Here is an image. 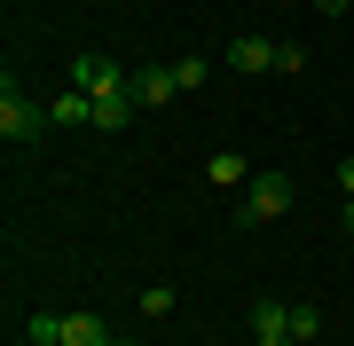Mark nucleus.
<instances>
[{
  "instance_id": "f257e3e1",
  "label": "nucleus",
  "mask_w": 354,
  "mask_h": 346,
  "mask_svg": "<svg viewBox=\"0 0 354 346\" xmlns=\"http://www.w3.org/2000/svg\"><path fill=\"white\" fill-rule=\"evenodd\" d=\"M228 64H236V71H299L307 55H299V48H283V39L244 32V39H228Z\"/></svg>"
},
{
  "instance_id": "f03ea898",
  "label": "nucleus",
  "mask_w": 354,
  "mask_h": 346,
  "mask_svg": "<svg viewBox=\"0 0 354 346\" xmlns=\"http://www.w3.org/2000/svg\"><path fill=\"white\" fill-rule=\"evenodd\" d=\"M48 134V103H32V95H16V79L0 87V142H39Z\"/></svg>"
},
{
  "instance_id": "7ed1b4c3",
  "label": "nucleus",
  "mask_w": 354,
  "mask_h": 346,
  "mask_svg": "<svg viewBox=\"0 0 354 346\" xmlns=\"http://www.w3.org/2000/svg\"><path fill=\"white\" fill-rule=\"evenodd\" d=\"M291 213V173H252L244 189V220H283Z\"/></svg>"
},
{
  "instance_id": "20e7f679",
  "label": "nucleus",
  "mask_w": 354,
  "mask_h": 346,
  "mask_svg": "<svg viewBox=\"0 0 354 346\" xmlns=\"http://www.w3.org/2000/svg\"><path fill=\"white\" fill-rule=\"evenodd\" d=\"M252 346H299V331H291V299H260V307H252Z\"/></svg>"
},
{
  "instance_id": "39448f33",
  "label": "nucleus",
  "mask_w": 354,
  "mask_h": 346,
  "mask_svg": "<svg viewBox=\"0 0 354 346\" xmlns=\"http://www.w3.org/2000/svg\"><path fill=\"white\" fill-rule=\"evenodd\" d=\"M127 79H134V71H118L111 55H79V64H71V87H79V95H111V87H127Z\"/></svg>"
},
{
  "instance_id": "423d86ee",
  "label": "nucleus",
  "mask_w": 354,
  "mask_h": 346,
  "mask_svg": "<svg viewBox=\"0 0 354 346\" xmlns=\"http://www.w3.org/2000/svg\"><path fill=\"white\" fill-rule=\"evenodd\" d=\"M174 95H181V79H174V64H142V71H134V103H142V110L174 103Z\"/></svg>"
},
{
  "instance_id": "0eeeda50",
  "label": "nucleus",
  "mask_w": 354,
  "mask_h": 346,
  "mask_svg": "<svg viewBox=\"0 0 354 346\" xmlns=\"http://www.w3.org/2000/svg\"><path fill=\"white\" fill-rule=\"evenodd\" d=\"M111 338L118 331L102 315H64V323H55V346H111Z\"/></svg>"
},
{
  "instance_id": "6e6552de",
  "label": "nucleus",
  "mask_w": 354,
  "mask_h": 346,
  "mask_svg": "<svg viewBox=\"0 0 354 346\" xmlns=\"http://www.w3.org/2000/svg\"><path fill=\"white\" fill-rule=\"evenodd\" d=\"M134 110H142V103H134V79H127V87H111V95H95V126H102V134H118Z\"/></svg>"
},
{
  "instance_id": "1a4fd4ad",
  "label": "nucleus",
  "mask_w": 354,
  "mask_h": 346,
  "mask_svg": "<svg viewBox=\"0 0 354 346\" xmlns=\"http://www.w3.org/2000/svg\"><path fill=\"white\" fill-rule=\"evenodd\" d=\"M48 126H95V95H55V103H48Z\"/></svg>"
},
{
  "instance_id": "9d476101",
  "label": "nucleus",
  "mask_w": 354,
  "mask_h": 346,
  "mask_svg": "<svg viewBox=\"0 0 354 346\" xmlns=\"http://www.w3.org/2000/svg\"><path fill=\"white\" fill-rule=\"evenodd\" d=\"M205 181H221V189H236V181H252V166H244L236 150H221L213 166H205Z\"/></svg>"
},
{
  "instance_id": "9b49d317",
  "label": "nucleus",
  "mask_w": 354,
  "mask_h": 346,
  "mask_svg": "<svg viewBox=\"0 0 354 346\" xmlns=\"http://www.w3.org/2000/svg\"><path fill=\"white\" fill-rule=\"evenodd\" d=\"M291 331H299V346L323 331V307H307V299H291Z\"/></svg>"
},
{
  "instance_id": "f8f14e48",
  "label": "nucleus",
  "mask_w": 354,
  "mask_h": 346,
  "mask_svg": "<svg viewBox=\"0 0 354 346\" xmlns=\"http://www.w3.org/2000/svg\"><path fill=\"white\" fill-rule=\"evenodd\" d=\"M55 323H64V315H32V323H24V338H32V346H55Z\"/></svg>"
},
{
  "instance_id": "ddd939ff",
  "label": "nucleus",
  "mask_w": 354,
  "mask_h": 346,
  "mask_svg": "<svg viewBox=\"0 0 354 346\" xmlns=\"http://www.w3.org/2000/svg\"><path fill=\"white\" fill-rule=\"evenodd\" d=\"M339 189H346V197H354V157H346V166H339Z\"/></svg>"
},
{
  "instance_id": "4468645a",
  "label": "nucleus",
  "mask_w": 354,
  "mask_h": 346,
  "mask_svg": "<svg viewBox=\"0 0 354 346\" xmlns=\"http://www.w3.org/2000/svg\"><path fill=\"white\" fill-rule=\"evenodd\" d=\"M315 8H323V16H339V8H354V0H315Z\"/></svg>"
},
{
  "instance_id": "2eb2a0df",
  "label": "nucleus",
  "mask_w": 354,
  "mask_h": 346,
  "mask_svg": "<svg viewBox=\"0 0 354 346\" xmlns=\"http://www.w3.org/2000/svg\"><path fill=\"white\" fill-rule=\"evenodd\" d=\"M346 229H354V197H346Z\"/></svg>"
},
{
  "instance_id": "dca6fc26",
  "label": "nucleus",
  "mask_w": 354,
  "mask_h": 346,
  "mask_svg": "<svg viewBox=\"0 0 354 346\" xmlns=\"http://www.w3.org/2000/svg\"><path fill=\"white\" fill-rule=\"evenodd\" d=\"M111 346H134V338H111Z\"/></svg>"
}]
</instances>
